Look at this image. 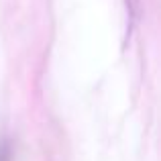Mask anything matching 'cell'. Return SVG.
Returning <instances> with one entry per match:
<instances>
[]
</instances>
